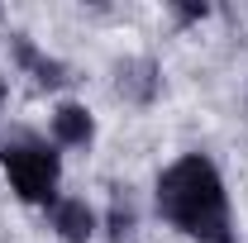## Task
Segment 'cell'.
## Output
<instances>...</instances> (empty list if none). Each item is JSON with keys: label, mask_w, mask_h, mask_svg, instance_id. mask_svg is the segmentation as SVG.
<instances>
[{"label": "cell", "mask_w": 248, "mask_h": 243, "mask_svg": "<svg viewBox=\"0 0 248 243\" xmlns=\"http://www.w3.org/2000/svg\"><path fill=\"white\" fill-rule=\"evenodd\" d=\"M134 229V205L129 200H115V210H110V239H124Z\"/></svg>", "instance_id": "cell-7"}, {"label": "cell", "mask_w": 248, "mask_h": 243, "mask_svg": "<svg viewBox=\"0 0 248 243\" xmlns=\"http://www.w3.org/2000/svg\"><path fill=\"white\" fill-rule=\"evenodd\" d=\"M172 15H177V24H201L210 15V5H172Z\"/></svg>", "instance_id": "cell-8"}, {"label": "cell", "mask_w": 248, "mask_h": 243, "mask_svg": "<svg viewBox=\"0 0 248 243\" xmlns=\"http://www.w3.org/2000/svg\"><path fill=\"white\" fill-rule=\"evenodd\" d=\"M48 224H53V234H58L62 243H91L95 229H100L95 210L81 200V196H62L58 205L48 210Z\"/></svg>", "instance_id": "cell-5"}, {"label": "cell", "mask_w": 248, "mask_h": 243, "mask_svg": "<svg viewBox=\"0 0 248 243\" xmlns=\"http://www.w3.org/2000/svg\"><path fill=\"white\" fill-rule=\"evenodd\" d=\"M115 91L129 105H153L157 91H162V67L153 58H124L115 67Z\"/></svg>", "instance_id": "cell-3"}, {"label": "cell", "mask_w": 248, "mask_h": 243, "mask_svg": "<svg viewBox=\"0 0 248 243\" xmlns=\"http://www.w3.org/2000/svg\"><path fill=\"white\" fill-rule=\"evenodd\" d=\"M10 58H15V67H19L24 76H33V81H38V86H48V91H58V86L72 81V76H67V62L48 58L29 33H15V38H10Z\"/></svg>", "instance_id": "cell-4"}, {"label": "cell", "mask_w": 248, "mask_h": 243, "mask_svg": "<svg viewBox=\"0 0 248 243\" xmlns=\"http://www.w3.org/2000/svg\"><path fill=\"white\" fill-rule=\"evenodd\" d=\"M95 138V120L86 105H77V100H62L58 110H53V143L58 148H91Z\"/></svg>", "instance_id": "cell-6"}, {"label": "cell", "mask_w": 248, "mask_h": 243, "mask_svg": "<svg viewBox=\"0 0 248 243\" xmlns=\"http://www.w3.org/2000/svg\"><path fill=\"white\" fill-rule=\"evenodd\" d=\"M0 172L10 191L24 200V205H38V210H53L62 200V152L53 138H38L29 129L10 134L0 143Z\"/></svg>", "instance_id": "cell-2"}, {"label": "cell", "mask_w": 248, "mask_h": 243, "mask_svg": "<svg viewBox=\"0 0 248 243\" xmlns=\"http://www.w3.org/2000/svg\"><path fill=\"white\" fill-rule=\"evenodd\" d=\"M153 205L162 224H172L191 243H244L224 172L210 152H182L177 162H167L153 182Z\"/></svg>", "instance_id": "cell-1"}, {"label": "cell", "mask_w": 248, "mask_h": 243, "mask_svg": "<svg viewBox=\"0 0 248 243\" xmlns=\"http://www.w3.org/2000/svg\"><path fill=\"white\" fill-rule=\"evenodd\" d=\"M0 100H5V76H0Z\"/></svg>", "instance_id": "cell-9"}]
</instances>
